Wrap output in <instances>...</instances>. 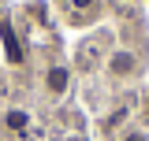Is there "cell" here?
I'll use <instances>...</instances> for the list:
<instances>
[{
    "instance_id": "cell-1",
    "label": "cell",
    "mask_w": 149,
    "mask_h": 141,
    "mask_svg": "<svg viewBox=\"0 0 149 141\" xmlns=\"http://www.w3.org/2000/svg\"><path fill=\"white\" fill-rule=\"evenodd\" d=\"M45 86H49V93H67V86H71V70H67V67H49Z\"/></svg>"
},
{
    "instance_id": "cell-2",
    "label": "cell",
    "mask_w": 149,
    "mask_h": 141,
    "mask_svg": "<svg viewBox=\"0 0 149 141\" xmlns=\"http://www.w3.org/2000/svg\"><path fill=\"white\" fill-rule=\"evenodd\" d=\"M4 126H8V130H26V126H30V115H26V111H22V108H11V111H8V115H4Z\"/></svg>"
},
{
    "instance_id": "cell-3",
    "label": "cell",
    "mask_w": 149,
    "mask_h": 141,
    "mask_svg": "<svg viewBox=\"0 0 149 141\" xmlns=\"http://www.w3.org/2000/svg\"><path fill=\"white\" fill-rule=\"evenodd\" d=\"M108 67H112V74H130V70H134V56L130 52H116Z\"/></svg>"
},
{
    "instance_id": "cell-4",
    "label": "cell",
    "mask_w": 149,
    "mask_h": 141,
    "mask_svg": "<svg viewBox=\"0 0 149 141\" xmlns=\"http://www.w3.org/2000/svg\"><path fill=\"white\" fill-rule=\"evenodd\" d=\"M74 8H78V11H86V8H93V4H97V0H71Z\"/></svg>"
},
{
    "instance_id": "cell-5",
    "label": "cell",
    "mask_w": 149,
    "mask_h": 141,
    "mask_svg": "<svg viewBox=\"0 0 149 141\" xmlns=\"http://www.w3.org/2000/svg\"><path fill=\"white\" fill-rule=\"evenodd\" d=\"M123 141H146V134H142V130H130V134H127Z\"/></svg>"
},
{
    "instance_id": "cell-6",
    "label": "cell",
    "mask_w": 149,
    "mask_h": 141,
    "mask_svg": "<svg viewBox=\"0 0 149 141\" xmlns=\"http://www.w3.org/2000/svg\"><path fill=\"white\" fill-rule=\"evenodd\" d=\"M146 115H149V100H146Z\"/></svg>"
}]
</instances>
